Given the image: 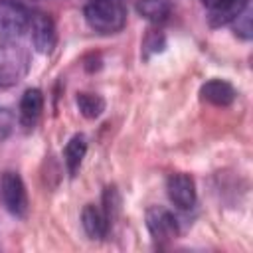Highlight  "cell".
I'll return each instance as SVG.
<instances>
[{"mask_svg": "<svg viewBox=\"0 0 253 253\" xmlns=\"http://www.w3.org/2000/svg\"><path fill=\"white\" fill-rule=\"evenodd\" d=\"M83 14L87 26L97 34H117L126 22L123 0H89Z\"/></svg>", "mask_w": 253, "mask_h": 253, "instance_id": "1", "label": "cell"}, {"mask_svg": "<svg viewBox=\"0 0 253 253\" xmlns=\"http://www.w3.org/2000/svg\"><path fill=\"white\" fill-rule=\"evenodd\" d=\"M30 69V55L16 40H0V87L20 83Z\"/></svg>", "mask_w": 253, "mask_h": 253, "instance_id": "2", "label": "cell"}, {"mask_svg": "<svg viewBox=\"0 0 253 253\" xmlns=\"http://www.w3.org/2000/svg\"><path fill=\"white\" fill-rule=\"evenodd\" d=\"M30 10L18 0H0V40L20 38L30 24Z\"/></svg>", "mask_w": 253, "mask_h": 253, "instance_id": "3", "label": "cell"}, {"mask_svg": "<svg viewBox=\"0 0 253 253\" xmlns=\"http://www.w3.org/2000/svg\"><path fill=\"white\" fill-rule=\"evenodd\" d=\"M0 200L4 208L16 215L24 217L28 213V192L24 186V180L18 172H4L0 178Z\"/></svg>", "mask_w": 253, "mask_h": 253, "instance_id": "4", "label": "cell"}, {"mask_svg": "<svg viewBox=\"0 0 253 253\" xmlns=\"http://www.w3.org/2000/svg\"><path fill=\"white\" fill-rule=\"evenodd\" d=\"M28 30H30V38H32V43H34L36 51L49 53L55 47V42H57L55 24L45 12H32Z\"/></svg>", "mask_w": 253, "mask_h": 253, "instance_id": "5", "label": "cell"}, {"mask_svg": "<svg viewBox=\"0 0 253 253\" xmlns=\"http://www.w3.org/2000/svg\"><path fill=\"white\" fill-rule=\"evenodd\" d=\"M146 227H148L150 235L154 237V241H158V243L178 237V231H180L178 219L174 217V213L160 206H152L146 210Z\"/></svg>", "mask_w": 253, "mask_h": 253, "instance_id": "6", "label": "cell"}, {"mask_svg": "<svg viewBox=\"0 0 253 253\" xmlns=\"http://www.w3.org/2000/svg\"><path fill=\"white\" fill-rule=\"evenodd\" d=\"M166 192L170 202L180 210H192L196 206V184L190 174H170V178L166 180Z\"/></svg>", "mask_w": 253, "mask_h": 253, "instance_id": "7", "label": "cell"}, {"mask_svg": "<svg viewBox=\"0 0 253 253\" xmlns=\"http://www.w3.org/2000/svg\"><path fill=\"white\" fill-rule=\"evenodd\" d=\"M43 111V95L40 89H26L22 99H20V107H18V123L20 126L30 132L36 128L40 117Z\"/></svg>", "mask_w": 253, "mask_h": 253, "instance_id": "8", "label": "cell"}, {"mask_svg": "<svg viewBox=\"0 0 253 253\" xmlns=\"http://www.w3.org/2000/svg\"><path fill=\"white\" fill-rule=\"evenodd\" d=\"M210 10V22L213 26H223L233 22L239 14H243L247 0H202Z\"/></svg>", "mask_w": 253, "mask_h": 253, "instance_id": "9", "label": "cell"}, {"mask_svg": "<svg viewBox=\"0 0 253 253\" xmlns=\"http://www.w3.org/2000/svg\"><path fill=\"white\" fill-rule=\"evenodd\" d=\"M81 225L91 239H103L109 233L111 217L107 215V211L103 208H99L95 204H87L81 211Z\"/></svg>", "mask_w": 253, "mask_h": 253, "instance_id": "10", "label": "cell"}, {"mask_svg": "<svg viewBox=\"0 0 253 253\" xmlns=\"http://www.w3.org/2000/svg\"><path fill=\"white\" fill-rule=\"evenodd\" d=\"M202 99L204 101H208V103H211V105H215V107H227V105H231L233 103V99H235V89H233V85L229 83V81H225V79H210V81H206L204 85H202Z\"/></svg>", "mask_w": 253, "mask_h": 253, "instance_id": "11", "label": "cell"}, {"mask_svg": "<svg viewBox=\"0 0 253 253\" xmlns=\"http://www.w3.org/2000/svg\"><path fill=\"white\" fill-rule=\"evenodd\" d=\"M85 152H87V138L83 134H75L69 138V142L65 144L63 148V160H65V166H67V172L71 176L77 174L83 158H85Z\"/></svg>", "mask_w": 253, "mask_h": 253, "instance_id": "12", "label": "cell"}, {"mask_svg": "<svg viewBox=\"0 0 253 253\" xmlns=\"http://www.w3.org/2000/svg\"><path fill=\"white\" fill-rule=\"evenodd\" d=\"M170 10H172L170 0H136L138 16L152 24L164 22L170 16Z\"/></svg>", "mask_w": 253, "mask_h": 253, "instance_id": "13", "label": "cell"}, {"mask_svg": "<svg viewBox=\"0 0 253 253\" xmlns=\"http://www.w3.org/2000/svg\"><path fill=\"white\" fill-rule=\"evenodd\" d=\"M75 101H77L79 113L85 119H97L103 113V109H105V101L97 93H79Z\"/></svg>", "mask_w": 253, "mask_h": 253, "instance_id": "14", "label": "cell"}, {"mask_svg": "<svg viewBox=\"0 0 253 253\" xmlns=\"http://www.w3.org/2000/svg\"><path fill=\"white\" fill-rule=\"evenodd\" d=\"M14 125H16V119L12 111L6 107H0V140L10 136V132L14 130Z\"/></svg>", "mask_w": 253, "mask_h": 253, "instance_id": "15", "label": "cell"}]
</instances>
